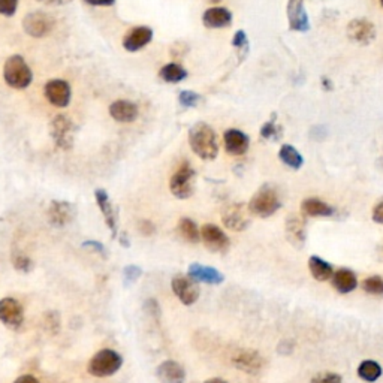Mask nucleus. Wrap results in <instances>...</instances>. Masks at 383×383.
I'll use <instances>...</instances> for the list:
<instances>
[{"mask_svg":"<svg viewBox=\"0 0 383 383\" xmlns=\"http://www.w3.org/2000/svg\"><path fill=\"white\" fill-rule=\"evenodd\" d=\"M37 2H39L42 5H48V6H63L71 2V0H37Z\"/></svg>","mask_w":383,"mask_h":383,"instance_id":"45","label":"nucleus"},{"mask_svg":"<svg viewBox=\"0 0 383 383\" xmlns=\"http://www.w3.org/2000/svg\"><path fill=\"white\" fill-rule=\"evenodd\" d=\"M84 2L90 6H112L116 0H84Z\"/></svg>","mask_w":383,"mask_h":383,"instance_id":"44","label":"nucleus"},{"mask_svg":"<svg viewBox=\"0 0 383 383\" xmlns=\"http://www.w3.org/2000/svg\"><path fill=\"white\" fill-rule=\"evenodd\" d=\"M274 118L276 117H273V120L267 121V123L262 126V129H260V135H262L265 139H277V136L280 135V129L274 125Z\"/></svg>","mask_w":383,"mask_h":383,"instance_id":"37","label":"nucleus"},{"mask_svg":"<svg viewBox=\"0 0 383 383\" xmlns=\"http://www.w3.org/2000/svg\"><path fill=\"white\" fill-rule=\"evenodd\" d=\"M76 126L66 114H57L50 125V135L59 150L68 152L74 147Z\"/></svg>","mask_w":383,"mask_h":383,"instance_id":"5","label":"nucleus"},{"mask_svg":"<svg viewBox=\"0 0 383 383\" xmlns=\"http://www.w3.org/2000/svg\"><path fill=\"white\" fill-rule=\"evenodd\" d=\"M19 8V0H0V15L14 17Z\"/></svg>","mask_w":383,"mask_h":383,"instance_id":"39","label":"nucleus"},{"mask_svg":"<svg viewBox=\"0 0 383 383\" xmlns=\"http://www.w3.org/2000/svg\"><path fill=\"white\" fill-rule=\"evenodd\" d=\"M331 283H333L334 289L338 293H351L356 289L358 286V278H356L355 273L349 268H342L334 271L333 277H331Z\"/></svg>","mask_w":383,"mask_h":383,"instance_id":"24","label":"nucleus"},{"mask_svg":"<svg viewBox=\"0 0 383 383\" xmlns=\"http://www.w3.org/2000/svg\"><path fill=\"white\" fill-rule=\"evenodd\" d=\"M43 94H45L51 105L57 108H66L69 102H71L72 90L71 85L65 80H51L43 87Z\"/></svg>","mask_w":383,"mask_h":383,"instance_id":"13","label":"nucleus"},{"mask_svg":"<svg viewBox=\"0 0 383 383\" xmlns=\"http://www.w3.org/2000/svg\"><path fill=\"white\" fill-rule=\"evenodd\" d=\"M287 21L293 32H307L310 30V21L304 0H289L287 2Z\"/></svg>","mask_w":383,"mask_h":383,"instance_id":"16","label":"nucleus"},{"mask_svg":"<svg viewBox=\"0 0 383 383\" xmlns=\"http://www.w3.org/2000/svg\"><path fill=\"white\" fill-rule=\"evenodd\" d=\"M232 365L235 369L247 374H259L265 369V358L256 351L241 349L232 356Z\"/></svg>","mask_w":383,"mask_h":383,"instance_id":"11","label":"nucleus"},{"mask_svg":"<svg viewBox=\"0 0 383 383\" xmlns=\"http://www.w3.org/2000/svg\"><path fill=\"white\" fill-rule=\"evenodd\" d=\"M371 217H373V220L376 222V223L383 225V201H380V203H377L376 205H374Z\"/></svg>","mask_w":383,"mask_h":383,"instance_id":"42","label":"nucleus"},{"mask_svg":"<svg viewBox=\"0 0 383 383\" xmlns=\"http://www.w3.org/2000/svg\"><path fill=\"white\" fill-rule=\"evenodd\" d=\"M159 76L165 83L177 84V83H181L183 80H186L187 71L178 63H168L161 69Z\"/></svg>","mask_w":383,"mask_h":383,"instance_id":"30","label":"nucleus"},{"mask_svg":"<svg viewBox=\"0 0 383 383\" xmlns=\"http://www.w3.org/2000/svg\"><path fill=\"white\" fill-rule=\"evenodd\" d=\"M380 5H382V6H383V0H380Z\"/></svg>","mask_w":383,"mask_h":383,"instance_id":"50","label":"nucleus"},{"mask_svg":"<svg viewBox=\"0 0 383 383\" xmlns=\"http://www.w3.org/2000/svg\"><path fill=\"white\" fill-rule=\"evenodd\" d=\"M286 237L292 246L301 249L306 242V223L297 214H291L286 219Z\"/></svg>","mask_w":383,"mask_h":383,"instance_id":"23","label":"nucleus"},{"mask_svg":"<svg viewBox=\"0 0 383 383\" xmlns=\"http://www.w3.org/2000/svg\"><path fill=\"white\" fill-rule=\"evenodd\" d=\"M278 159H280L286 167H289L292 169H300L304 165V159L300 154V152L295 149L293 145H289V144L282 145L280 152H278Z\"/></svg>","mask_w":383,"mask_h":383,"instance_id":"29","label":"nucleus"},{"mask_svg":"<svg viewBox=\"0 0 383 383\" xmlns=\"http://www.w3.org/2000/svg\"><path fill=\"white\" fill-rule=\"evenodd\" d=\"M201 240L205 247L213 253H225L231 247L229 237L226 235L219 226L213 223H207L201 228Z\"/></svg>","mask_w":383,"mask_h":383,"instance_id":"10","label":"nucleus"},{"mask_svg":"<svg viewBox=\"0 0 383 383\" xmlns=\"http://www.w3.org/2000/svg\"><path fill=\"white\" fill-rule=\"evenodd\" d=\"M342 382H343V379L340 374L333 373V371H322L310 380V383H342Z\"/></svg>","mask_w":383,"mask_h":383,"instance_id":"35","label":"nucleus"},{"mask_svg":"<svg viewBox=\"0 0 383 383\" xmlns=\"http://www.w3.org/2000/svg\"><path fill=\"white\" fill-rule=\"evenodd\" d=\"M0 322L8 328L17 329L23 325L24 311L21 304L15 298L0 300Z\"/></svg>","mask_w":383,"mask_h":383,"instance_id":"14","label":"nucleus"},{"mask_svg":"<svg viewBox=\"0 0 383 383\" xmlns=\"http://www.w3.org/2000/svg\"><path fill=\"white\" fill-rule=\"evenodd\" d=\"M83 249H89V250H92V251H96V253H99L102 258H107L105 246H103L102 242H99V241H94V240L84 241V242H83Z\"/></svg>","mask_w":383,"mask_h":383,"instance_id":"40","label":"nucleus"},{"mask_svg":"<svg viewBox=\"0 0 383 383\" xmlns=\"http://www.w3.org/2000/svg\"><path fill=\"white\" fill-rule=\"evenodd\" d=\"M301 211L307 217H329L334 214V208L318 198H309L302 201Z\"/></svg>","mask_w":383,"mask_h":383,"instance_id":"26","label":"nucleus"},{"mask_svg":"<svg viewBox=\"0 0 383 383\" xmlns=\"http://www.w3.org/2000/svg\"><path fill=\"white\" fill-rule=\"evenodd\" d=\"M208 2H211V3H219V2H222V0H208Z\"/></svg>","mask_w":383,"mask_h":383,"instance_id":"49","label":"nucleus"},{"mask_svg":"<svg viewBox=\"0 0 383 383\" xmlns=\"http://www.w3.org/2000/svg\"><path fill=\"white\" fill-rule=\"evenodd\" d=\"M309 269L313 278L318 282H328L334 274V268L325 259L319 256H310L309 259Z\"/></svg>","mask_w":383,"mask_h":383,"instance_id":"27","label":"nucleus"},{"mask_svg":"<svg viewBox=\"0 0 383 383\" xmlns=\"http://www.w3.org/2000/svg\"><path fill=\"white\" fill-rule=\"evenodd\" d=\"M232 45L240 50L241 53H247V50H249V39H247V34L242 32V30H238L237 33L234 34V38H232Z\"/></svg>","mask_w":383,"mask_h":383,"instance_id":"38","label":"nucleus"},{"mask_svg":"<svg viewBox=\"0 0 383 383\" xmlns=\"http://www.w3.org/2000/svg\"><path fill=\"white\" fill-rule=\"evenodd\" d=\"M382 373H383L382 365L373 360L362 361L358 367L360 379H362L364 382H369V383L376 382L382 376Z\"/></svg>","mask_w":383,"mask_h":383,"instance_id":"31","label":"nucleus"},{"mask_svg":"<svg viewBox=\"0 0 383 383\" xmlns=\"http://www.w3.org/2000/svg\"><path fill=\"white\" fill-rule=\"evenodd\" d=\"M138 229H139V232H141L143 235H145V237H149V235H153L154 231H156L154 225L150 220H141V222H139Z\"/></svg>","mask_w":383,"mask_h":383,"instance_id":"41","label":"nucleus"},{"mask_svg":"<svg viewBox=\"0 0 383 383\" xmlns=\"http://www.w3.org/2000/svg\"><path fill=\"white\" fill-rule=\"evenodd\" d=\"M247 207L250 214L267 219V217L273 216L278 208L282 207V203H280V198L277 195V192L273 187L262 186L253 195V198L250 199Z\"/></svg>","mask_w":383,"mask_h":383,"instance_id":"4","label":"nucleus"},{"mask_svg":"<svg viewBox=\"0 0 383 383\" xmlns=\"http://www.w3.org/2000/svg\"><path fill=\"white\" fill-rule=\"evenodd\" d=\"M56 21L51 15L42 11H34L24 17L23 30L32 38H45L53 33Z\"/></svg>","mask_w":383,"mask_h":383,"instance_id":"7","label":"nucleus"},{"mask_svg":"<svg viewBox=\"0 0 383 383\" xmlns=\"http://www.w3.org/2000/svg\"><path fill=\"white\" fill-rule=\"evenodd\" d=\"M347 37L360 45H369L376 38V28L365 19H355L347 24Z\"/></svg>","mask_w":383,"mask_h":383,"instance_id":"15","label":"nucleus"},{"mask_svg":"<svg viewBox=\"0 0 383 383\" xmlns=\"http://www.w3.org/2000/svg\"><path fill=\"white\" fill-rule=\"evenodd\" d=\"M94 198H96V203H98V205L101 208L103 219H105V223L112 234V238H116L118 235L117 211H116L114 205H112V203H111L110 195L103 189H98V190H94Z\"/></svg>","mask_w":383,"mask_h":383,"instance_id":"18","label":"nucleus"},{"mask_svg":"<svg viewBox=\"0 0 383 383\" xmlns=\"http://www.w3.org/2000/svg\"><path fill=\"white\" fill-rule=\"evenodd\" d=\"M204 383H228V382L223 380V379H219V377H214V379H208V380L204 382Z\"/></svg>","mask_w":383,"mask_h":383,"instance_id":"48","label":"nucleus"},{"mask_svg":"<svg viewBox=\"0 0 383 383\" xmlns=\"http://www.w3.org/2000/svg\"><path fill=\"white\" fill-rule=\"evenodd\" d=\"M47 217L51 226H54V228H65V226L71 225L75 220L76 207L75 204H71L68 201L54 199V201L50 203Z\"/></svg>","mask_w":383,"mask_h":383,"instance_id":"9","label":"nucleus"},{"mask_svg":"<svg viewBox=\"0 0 383 383\" xmlns=\"http://www.w3.org/2000/svg\"><path fill=\"white\" fill-rule=\"evenodd\" d=\"M194 178H195V171L190 167L187 162H183L180 168L174 172L169 181V189L171 194L178 198V199H187L194 195Z\"/></svg>","mask_w":383,"mask_h":383,"instance_id":"6","label":"nucleus"},{"mask_svg":"<svg viewBox=\"0 0 383 383\" xmlns=\"http://www.w3.org/2000/svg\"><path fill=\"white\" fill-rule=\"evenodd\" d=\"M172 292L185 306H194L199 298V287L187 276H176L171 280Z\"/></svg>","mask_w":383,"mask_h":383,"instance_id":"12","label":"nucleus"},{"mask_svg":"<svg viewBox=\"0 0 383 383\" xmlns=\"http://www.w3.org/2000/svg\"><path fill=\"white\" fill-rule=\"evenodd\" d=\"M143 274V269L138 265H127L123 269V278H125V286L134 284L139 277Z\"/></svg>","mask_w":383,"mask_h":383,"instance_id":"36","label":"nucleus"},{"mask_svg":"<svg viewBox=\"0 0 383 383\" xmlns=\"http://www.w3.org/2000/svg\"><path fill=\"white\" fill-rule=\"evenodd\" d=\"M223 141H225L226 152H228L231 156H242L249 150V145H250L249 136L238 129L226 130L223 135Z\"/></svg>","mask_w":383,"mask_h":383,"instance_id":"20","label":"nucleus"},{"mask_svg":"<svg viewBox=\"0 0 383 383\" xmlns=\"http://www.w3.org/2000/svg\"><path fill=\"white\" fill-rule=\"evenodd\" d=\"M203 23L207 29H223L232 23V14L226 8H210L203 15Z\"/></svg>","mask_w":383,"mask_h":383,"instance_id":"25","label":"nucleus"},{"mask_svg":"<svg viewBox=\"0 0 383 383\" xmlns=\"http://www.w3.org/2000/svg\"><path fill=\"white\" fill-rule=\"evenodd\" d=\"M187 277L195 283L205 284H220L225 280V276L213 267H207L203 264H192L187 269Z\"/></svg>","mask_w":383,"mask_h":383,"instance_id":"19","label":"nucleus"},{"mask_svg":"<svg viewBox=\"0 0 383 383\" xmlns=\"http://www.w3.org/2000/svg\"><path fill=\"white\" fill-rule=\"evenodd\" d=\"M177 229L180 237L185 241L190 242V245H196V242L201 241V231L198 229V225L192 219H189V217H183V219H180Z\"/></svg>","mask_w":383,"mask_h":383,"instance_id":"28","label":"nucleus"},{"mask_svg":"<svg viewBox=\"0 0 383 383\" xmlns=\"http://www.w3.org/2000/svg\"><path fill=\"white\" fill-rule=\"evenodd\" d=\"M145 310H149L150 315H153L154 318H159L161 315V307H159V304L156 300L150 298V300H147L145 302Z\"/></svg>","mask_w":383,"mask_h":383,"instance_id":"43","label":"nucleus"},{"mask_svg":"<svg viewBox=\"0 0 383 383\" xmlns=\"http://www.w3.org/2000/svg\"><path fill=\"white\" fill-rule=\"evenodd\" d=\"M189 144L192 150L203 161H214L219 154V144L211 126L196 123L189 130Z\"/></svg>","mask_w":383,"mask_h":383,"instance_id":"1","label":"nucleus"},{"mask_svg":"<svg viewBox=\"0 0 383 383\" xmlns=\"http://www.w3.org/2000/svg\"><path fill=\"white\" fill-rule=\"evenodd\" d=\"M156 376L162 383H185L186 371L178 362L168 360L156 369Z\"/></svg>","mask_w":383,"mask_h":383,"instance_id":"22","label":"nucleus"},{"mask_svg":"<svg viewBox=\"0 0 383 383\" xmlns=\"http://www.w3.org/2000/svg\"><path fill=\"white\" fill-rule=\"evenodd\" d=\"M222 222L226 228L231 231H235V232L246 231L250 225L249 207H246L241 203L229 204L228 207L223 208Z\"/></svg>","mask_w":383,"mask_h":383,"instance_id":"8","label":"nucleus"},{"mask_svg":"<svg viewBox=\"0 0 383 383\" xmlns=\"http://www.w3.org/2000/svg\"><path fill=\"white\" fill-rule=\"evenodd\" d=\"M199 101H201V96H199L195 92H192V90H183L178 94L180 105L185 107V108H195V107H198Z\"/></svg>","mask_w":383,"mask_h":383,"instance_id":"34","label":"nucleus"},{"mask_svg":"<svg viewBox=\"0 0 383 383\" xmlns=\"http://www.w3.org/2000/svg\"><path fill=\"white\" fill-rule=\"evenodd\" d=\"M362 289L370 295H383V278L380 276H371L362 282Z\"/></svg>","mask_w":383,"mask_h":383,"instance_id":"32","label":"nucleus"},{"mask_svg":"<svg viewBox=\"0 0 383 383\" xmlns=\"http://www.w3.org/2000/svg\"><path fill=\"white\" fill-rule=\"evenodd\" d=\"M121 365H123V358L120 353L112 349H102L92 356L87 370L94 377H108L116 374Z\"/></svg>","mask_w":383,"mask_h":383,"instance_id":"3","label":"nucleus"},{"mask_svg":"<svg viewBox=\"0 0 383 383\" xmlns=\"http://www.w3.org/2000/svg\"><path fill=\"white\" fill-rule=\"evenodd\" d=\"M3 78L6 84L12 87V89L24 90L32 84L33 72L21 56L14 54L5 62Z\"/></svg>","mask_w":383,"mask_h":383,"instance_id":"2","label":"nucleus"},{"mask_svg":"<svg viewBox=\"0 0 383 383\" xmlns=\"http://www.w3.org/2000/svg\"><path fill=\"white\" fill-rule=\"evenodd\" d=\"M118 241L123 245V247H129V241H127V237H126V234H120V237H118Z\"/></svg>","mask_w":383,"mask_h":383,"instance_id":"47","label":"nucleus"},{"mask_svg":"<svg viewBox=\"0 0 383 383\" xmlns=\"http://www.w3.org/2000/svg\"><path fill=\"white\" fill-rule=\"evenodd\" d=\"M12 264H14V268L17 269V271L24 273V274L30 273L32 269L34 268V262H33V260H32L29 256L21 255V253L14 255V258H12Z\"/></svg>","mask_w":383,"mask_h":383,"instance_id":"33","label":"nucleus"},{"mask_svg":"<svg viewBox=\"0 0 383 383\" xmlns=\"http://www.w3.org/2000/svg\"><path fill=\"white\" fill-rule=\"evenodd\" d=\"M153 39V30L147 25H138V28L130 29L126 37L123 38V48L129 53H136L149 45Z\"/></svg>","mask_w":383,"mask_h":383,"instance_id":"17","label":"nucleus"},{"mask_svg":"<svg viewBox=\"0 0 383 383\" xmlns=\"http://www.w3.org/2000/svg\"><path fill=\"white\" fill-rule=\"evenodd\" d=\"M14 383H41L37 377L30 376V374H24V376H20L19 379H15Z\"/></svg>","mask_w":383,"mask_h":383,"instance_id":"46","label":"nucleus"},{"mask_svg":"<svg viewBox=\"0 0 383 383\" xmlns=\"http://www.w3.org/2000/svg\"><path fill=\"white\" fill-rule=\"evenodd\" d=\"M110 116L120 123H132L139 116V110L136 107V103L118 99L116 102H112L110 105Z\"/></svg>","mask_w":383,"mask_h":383,"instance_id":"21","label":"nucleus"}]
</instances>
